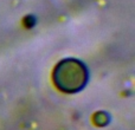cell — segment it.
Listing matches in <instances>:
<instances>
[{"label":"cell","instance_id":"cell-1","mask_svg":"<svg viewBox=\"0 0 135 130\" xmlns=\"http://www.w3.org/2000/svg\"><path fill=\"white\" fill-rule=\"evenodd\" d=\"M86 81V71L78 62L64 61L58 64L55 71V82L64 91H77Z\"/></svg>","mask_w":135,"mask_h":130}]
</instances>
